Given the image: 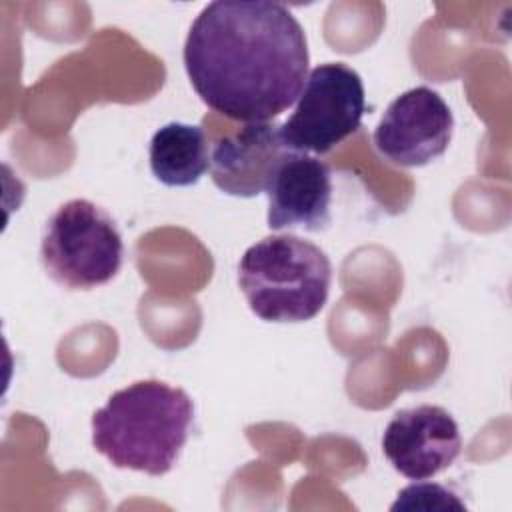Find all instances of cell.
<instances>
[{
  "instance_id": "obj_9",
  "label": "cell",
  "mask_w": 512,
  "mask_h": 512,
  "mask_svg": "<svg viewBox=\"0 0 512 512\" xmlns=\"http://www.w3.org/2000/svg\"><path fill=\"white\" fill-rule=\"evenodd\" d=\"M290 152L280 136V124H244L216 140L210 154L212 182L230 196H258L268 190L276 168Z\"/></svg>"
},
{
  "instance_id": "obj_5",
  "label": "cell",
  "mask_w": 512,
  "mask_h": 512,
  "mask_svg": "<svg viewBox=\"0 0 512 512\" xmlns=\"http://www.w3.org/2000/svg\"><path fill=\"white\" fill-rule=\"evenodd\" d=\"M364 110L360 74L344 62H324L308 72L280 136L292 152L326 154L360 128Z\"/></svg>"
},
{
  "instance_id": "obj_11",
  "label": "cell",
  "mask_w": 512,
  "mask_h": 512,
  "mask_svg": "<svg viewBox=\"0 0 512 512\" xmlns=\"http://www.w3.org/2000/svg\"><path fill=\"white\" fill-rule=\"evenodd\" d=\"M390 510L392 512H398V510H424V512L456 510V512H464L466 504L460 500V496L456 492L448 490L442 484L416 480L414 484H410L398 492Z\"/></svg>"
},
{
  "instance_id": "obj_1",
  "label": "cell",
  "mask_w": 512,
  "mask_h": 512,
  "mask_svg": "<svg viewBox=\"0 0 512 512\" xmlns=\"http://www.w3.org/2000/svg\"><path fill=\"white\" fill-rule=\"evenodd\" d=\"M182 60L208 108L252 124L298 100L310 56L304 28L284 4L216 0L194 18Z\"/></svg>"
},
{
  "instance_id": "obj_3",
  "label": "cell",
  "mask_w": 512,
  "mask_h": 512,
  "mask_svg": "<svg viewBox=\"0 0 512 512\" xmlns=\"http://www.w3.org/2000/svg\"><path fill=\"white\" fill-rule=\"evenodd\" d=\"M332 284L328 254L296 234L266 236L238 262V286L266 322H306L320 314Z\"/></svg>"
},
{
  "instance_id": "obj_2",
  "label": "cell",
  "mask_w": 512,
  "mask_h": 512,
  "mask_svg": "<svg viewBox=\"0 0 512 512\" xmlns=\"http://www.w3.org/2000/svg\"><path fill=\"white\" fill-rule=\"evenodd\" d=\"M192 422L194 404L182 388L138 380L92 414V446L114 468L164 476L176 464Z\"/></svg>"
},
{
  "instance_id": "obj_10",
  "label": "cell",
  "mask_w": 512,
  "mask_h": 512,
  "mask_svg": "<svg viewBox=\"0 0 512 512\" xmlns=\"http://www.w3.org/2000/svg\"><path fill=\"white\" fill-rule=\"evenodd\" d=\"M148 158L154 178L164 186H192L210 170L206 132L196 124L168 122L154 132Z\"/></svg>"
},
{
  "instance_id": "obj_4",
  "label": "cell",
  "mask_w": 512,
  "mask_h": 512,
  "mask_svg": "<svg viewBox=\"0 0 512 512\" xmlns=\"http://www.w3.org/2000/svg\"><path fill=\"white\" fill-rule=\"evenodd\" d=\"M46 274L66 290L108 284L122 268L124 242L114 218L98 204L74 198L48 218L40 242Z\"/></svg>"
},
{
  "instance_id": "obj_6",
  "label": "cell",
  "mask_w": 512,
  "mask_h": 512,
  "mask_svg": "<svg viewBox=\"0 0 512 512\" xmlns=\"http://www.w3.org/2000/svg\"><path fill=\"white\" fill-rule=\"evenodd\" d=\"M452 132L454 116L446 100L428 86H416L388 104L372 144L390 164L418 168L448 150Z\"/></svg>"
},
{
  "instance_id": "obj_7",
  "label": "cell",
  "mask_w": 512,
  "mask_h": 512,
  "mask_svg": "<svg viewBox=\"0 0 512 512\" xmlns=\"http://www.w3.org/2000/svg\"><path fill=\"white\" fill-rule=\"evenodd\" d=\"M462 436L452 414L434 404L398 410L384 428L382 452L396 472L428 480L446 470L460 454Z\"/></svg>"
},
{
  "instance_id": "obj_8",
  "label": "cell",
  "mask_w": 512,
  "mask_h": 512,
  "mask_svg": "<svg viewBox=\"0 0 512 512\" xmlns=\"http://www.w3.org/2000/svg\"><path fill=\"white\" fill-rule=\"evenodd\" d=\"M266 196L270 230L320 232L332 220V170L312 154L290 152L276 168Z\"/></svg>"
}]
</instances>
